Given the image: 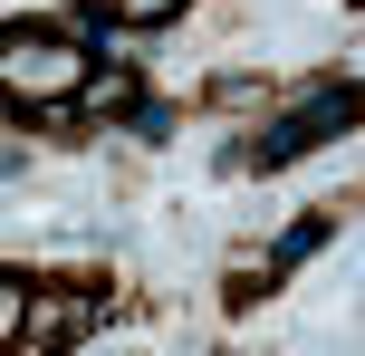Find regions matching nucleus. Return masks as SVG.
<instances>
[{
    "label": "nucleus",
    "instance_id": "obj_2",
    "mask_svg": "<svg viewBox=\"0 0 365 356\" xmlns=\"http://www.w3.org/2000/svg\"><path fill=\"white\" fill-rule=\"evenodd\" d=\"M346 126H356V87H346V77H336V87H317L308 106L289 116V126H269V135H259V145H250V164H259V173H279V164H298V154L336 145V135H346Z\"/></svg>",
    "mask_w": 365,
    "mask_h": 356
},
{
    "label": "nucleus",
    "instance_id": "obj_1",
    "mask_svg": "<svg viewBox=\"0 0 365 356\" xmlns=\"http://www.w3.org/2000/svg\"><path fill=\"white\" fill-rule=\"evenodd\" d=\"M77 77L87 68L58 29H0V96H38V116H68Z\"/></svg>",
    "mask_w": 365,
    "mask_h": 356
},
{
    "label": "nucleus",
    "instance_id": "obj_5",
    "mask_svg": "<svg viewBox=\"0 0 365 356\" xmlns=\"http://www.w3.org/2000/svg\"><path fill=\"white\" fill-rule=\"evenodd\" d=\"M115 19H164V10H182V0H106Z\"/></svg>",
    "mask_w": 365,
    "mask_h": 356
},
{
    "label": "nucleus",
    "instance_id": "obj_6",
    "mask_svg": "<svg viewBox=\"0 0 365 356\" xmlns=\"http://www.w3.org/2000/svg\"><path fill=\"white\" fill-rule=\"evenodd\" d=\"M0 327H19V289L10 280H0Z\"/></svg>",
    "mask_w": 365,
    "mask_h": 356
},
{
    "label": "nucleus",
    "instance_id": "obj_3",
    "mask_svg": "<svg viewBox=\"0 0 365 356\" xmlns=\"http://www.w3.org/2000/svg\"><path fill=\"white\" fill-rule=\"evenodd\" d=\"M87 318H96V299H48V308L19 299V327H29V337H77Z\"/></svg>",
    "mask_w": 365,
    "mask_h": 356
},
{
    "label": "nucleus",
    "instance_id": "obj_4",
    "mask_svg": "<svg viewBox=\"0 0 365 356\" xmlns=\"http://www.w3.org/2000/svg\"><path fill=\"white\" fill-rule=\"evenodd\" d=\"M317 241H327V212H317V222H298V231H279V250H269V270H298V260H308Z\"/></svg>",
    "mask_w": 365,
    "mask_h": 356
}]
</instances>
